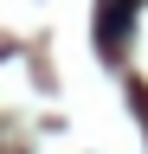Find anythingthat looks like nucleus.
<instances>
[{
  "label": "nucleus",
  "mask_w": 148,
  "mask_h": 154,
  "mask_svg": "<svg viewBox=\"0 0 148 154\" xmlns=\"http://www.w3.org/2000/svg\"><path fill=\"white\" fill-rule=\"evenodd\" d=\"M103 51H122V38H129V0H103Z\"/></svg>",
  "instance_id": "1"
}]
</instances>
